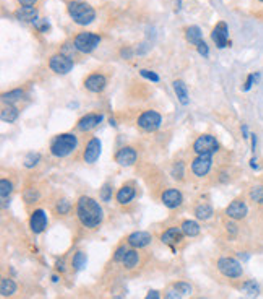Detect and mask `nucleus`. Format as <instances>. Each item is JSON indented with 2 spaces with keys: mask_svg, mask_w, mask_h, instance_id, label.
I'll list each match as a JSON object with an SVG mask.
<instances>
[{
  "mask_svg": "<svg viewBox=\"0 0 263 299\" xmlns=\"http://www.w3.org/2000/svg\"><path fill=\"white\" fill-rule=\"evenodd\" d=\"M240 290L244 291L248 298H258L262 292V286L258 282H255V280H246V282H242Z\"/></svg>",
  "mask_w": 263,
  "mask_h": 299,
  "instance_id": "393cba45",
  "label": "nucleus"
},
{
  "mask_svg": "<svg viewBox=\"0 0 263 299\" xmlns=\"http://www.w3.org/2000/svg\"><path fill=\"white\" fill-rule=\"evenodd\" d=\"M52 282H54V283H58V276H57V275L52 276Z\"/></svg>",
  "mask_w": 263,
  "mask_h": 299,
  "instance_id": "13d9d810",
  "label": "nucleus"
},
{
  "mask_svg": "<svg viewBox=\"0 0 263 299\" xmlns=\"http://www.w3.org/2000/svg\"><path fill=\"white\" fill-rule=\"evenodd\" d=\"M216 268L221 273L222 276L228 280H240L244 276V266H242V262L236 257H221L216 262Z\"/></svg>",
  "mask_w": 263,
  "mask_h": 299,
  "instance_id": "20e7f679",
  "label": "nucleus"
},
{
  "mask_svg": "<svg viewBox=\"0 0 263 299\" xmlns=\"http://www.w3.org/2000/svg\"><path fill=\"white\" fill-rule=\"evenodd\" d=\"M212 39L216 44L218 49H224L228 46H231V41H229V26L224 22H220L214 26L212 31Z\"/></svg>",
  "mask_w": 263,
  "mask_h": 299,
  "instance_id": "9b49d317",
  "label": "nucleus"
},
{
  "mask_svg": "<svg viewBox=\"0 0 263 299\" xmlns=\"http://www.w3.org/2000/svg\"><path fill=\"white\" fill-rule=\"evenodd\" d=\"M250 169L252 171H260V164H258V160H257V156H252V160H250Z\"/></svg>",
  "mask_w": 263,
  "mask_h": 299,
  "instance_id": "09e8293b",
  "label": "nucleus"
},
{
  "mask_svg": "<svg viewBox=\"0 0 263 299\" xmlns=\"http://www.w3.org/2000/svg\"><path fill=\"white\" fill-rule=\"evenodd\" d=\"M164 299H184V294H180L176 288L170 286V288L166 290V292H164Z\"/></svg>",
  "mask_w": 263,
  "mask_h": 299,
  "instance_id": "c03bdc74",
  "label": "nucleus"
},
{
  "mask_svg": "<svg viewBox=\"0 0 263 299\" xmlns=\"http://www.w3.org/2000/svg\"><path fill=\"white\" fill-rule=\"evenodd\" d=\"M180 230H182L184 236H186V238H196V236H200V232H202L200 224L196 223V221H194V220H186V221H184V223L180 224Z\"/></svg>",
  "mask_w": 263,
  "mask_h": 299,
  "instance_id": "b1692460",
  "label": "nucleus"
},
{
  "mask_svg": "<svg viewBox=\"0 0 263 299\" xmlns=\"http://www.w3.org/2000/svg\"><path fill=\"white\" fill-rule=\"evenodd\" d=\"M86 264H88V256L83 250H78L74 256V258H72V266H74L75 272H82L86 266Z\"/></svg>",
  "mask_w": 263,
  "mask_h": 299,
  "instance_id": "7c9ffc66",
  "label": "nucleus"
},
{
  "mask_svg": "<svg viewBox=\"0 0 263 299\" xmlns=\"http://www.w3.org/2000/svg\"><path fill=\"white\" fill-rule=\"evenodd\" d=\"M41 160H42V156H41V153H34V152H31V153H28L24 156V161H23V166L26 168V169H32V168H36L39 162H41Z\"/></svg>",
  "mask_w": 263,
  "mask_h": 299,
  "instance_id": "2f4dec72",
  "label": "nucleus"
},
{
  "mask_svg": "<svg viewBox=\"0 0 263 299\" xmlns=\"http://www.w3.org/2000/svg\"><path fill=\"white\" fill-rule=\"evenodd\" d=\"M213 168V156H196L192 161V172L196 178H205Z\"/></svg>",
  "mask_w": 263,
  "mask_h": 299,
  "instance_id": "4468645a",
  "label": "nucleus"
},
{
  "mask_svg": "<svg viewBox=\"0 0 263 299\" xmlns=\"http://www.w3.org/2000/svg\"><path fill=\"white\" fill-rule=\"evenodd\" d=\"M24 96V91L22 88H16V90H12L8 93H4L2 94V102L5 106H15L18 101H22Z\"/></svg>",
  "mask_w": 263,
  "mask_h": 299,
  "instance_id": "a878e982",
  "label": "nucleus"
},
{
  "mask_svg": "<svg viewBox=\"0 0 263 299\" xmlns=\"http://www.w3.org/2000/svg\"><path fill=\"white\" fill-rule=\"evenodd\" d=\"M75 213L78 221L86 230H98L104 221V210L100 205V202L91 197H86V195L78 198Z\"/></svg>",
  "mask_w": 263,
  "mask_h": 299,
  "instance_id": "f257e3e1",
  "label": "nucleus"
},
{
  "mask_svg": "<svg viewBox=\"0 0 263 299\" xmlns=\"http://www.w3.org/2000/svg\"><path fill=\"white\" fill-rule=\"evenodd\" d=\"M161 202L162 205L169 208V210H176V208L182 206L184 204V195L180 190H177V188H168V190H164L161 195Z\"/></svg>",
  "mask_w": 263,
  "mask_h": 299,
  "instance_id": "2eb2a0df",
  "label": "nucleus"
},
{
  "mask_svg": "<svg viewBox=\"0 0 263 299\" xmlns=\"http://www.w3.org/2000/svg\"><path fill=\"white\" fill-rule=\"evenodd\" d=\"M248 214V205L246 200L242 198H236L226 208V216L232 221H242L246 220Z\"/></svg>",
  "mask_w": 263,
  "mask_h": 299,
  "instance_id": "1a4fd4ad",
  "label": "nucleus"
},
{
  "mask_svg": "<svg viewBox=\"0 0 263 299\" xmlns=\"http://www.w3.org/2000/svg\"><path fill=\"white\" fill-rule=\"evenodd\" d=\"M153 242V236L148 231H135L127 238V244L134 249H143Z\"/></svg>",
  "mask_w": 263,
  "mask_h": 299,
  "instance_id": "dca6fc26",
  "label": "nucleus"
},
{
  "mask_svg": "<svg viewBox=\"0 0 263 299\" xmlns=\"http://www.w3.org/2000/svg\"><path fill=\"white\" fill-rule=\"evenodd\" d=\"M172 288H176V290L179 291L180 294H184V296H190V294L194 292L192 284L187 283V282H176V283L172 284Z\"/></svg>",
  "mask_w": 263,
  "mask_h": 299,
  "instance_id": "e433bc0d",
  "label": "nucleus"
},
{
  "mask_svg": "<svg viewBox=\"0 0 263 299\" xmlns=\"http://www.w3.org/2000/svg\"><path fill=\"white\" fill-rule=\"evenodd\" d=\"M258 2H262V4H263V0H258Z\"/></svg>",
  "mask_w": 263,
  "mask_h": 299,
  "instance_id": "052dcab7",
  "label": "nucleus"
},
{
  "mask_svg": "<svg viewBox=\"0 0 263 299\" xmlns=\"http://www.w3.org/2000/svg\"><path fill=\"white\" fill-rule=\"evenodd\" d=\"M108 86V78L102 74H93L84 80V88L91 93H102Z\"/></svg>",
  "mask_w": 263,
  "mask_h": 299,
  "instance_id": "a211bd4d",
  "label": "nucleus"
},
{
  "mask_svg": "<svg viewBox=\"0 0 263 299\" xmlns=\"http://www.w3.org/2000/svg\"><path fill=\"white\" fill-rule=\"evenodd\" d=\"M184 232H182V230H180V226L177 228V226H172V228H168L166 231H164L162 234H161V242L162 244H166V246H170V247H174V246H177V244H180L182 240H184Z\"/></svg>",
  "mask_w": 263,
  "mask_h": 299,
  "instance_id": "6ab92c4d",
  "label": "nucleus"
},
{
  "mask_svg": "<svg viewBox=\"0 0 263 299\" xmlns=\"http://www.w3.org/2000/svg\"><path fill=\"white\" fill-rule=\"evenodd\" d=\"M250 138H252V153L255 154V152H257V143H258V136L255 135V134H252V135H250Z\"/></svg>",
  "mask_w": 263,
  "mask_h": 299,
  "instance_id": "5fc2aeb1",
  "label": "nucleus"
},
{
  "mask_svg": "<svg viewBox=\"0 0 263 299\" xmlns=\"http://www.w3.org/2000/svg\"><path fill=\"white\" fill-rule=\"evenodd\" d=\"M112 194H114V187L110 184H104L102 188H101V192H100V198L108 204V202L112 200Z\"/></svg>",
  "mask_w": 263,
  "mask_h": 299,
  "instance_id": "4c0bfd02",
  "label": "nucleus"
},
{
  "mask_svg": "<svg viewBox=\"0 0 263 299\" xmlns=\"http://www.w3.org/2000/svg\"><path fill=\"white\" fill-rule=\"evenodd\" d=\"M102 152V143L100 138H91L86 146H84V152H83V161L86 162V164H94V162L100 160Z\"/></svg>",
  "mask_w": 263,
  "mask_h": 299,
  "instance_id": "f8f14e48",
  "label": "nucleus"
},
{
  "mask_svg": "<svg viewBox=\"0 0 263 299\" xmlns=\"http://www.w3.org/2000/svg\"><path fill=\"white\" fill-rule=\"evenodd\" d=\"M194 152L198 156H213L220 152V143L216 136L210 134H203L194 142Z\"/></svg>",
  "mask_w": 263,
  "mask_h": 299,
  "instance_id": "39448f33",
  "label": "nucleus"
},
{
  "mask_svg": "<svg viewBox=\"0 0 263 299\" xmlns=\"http://www.w3.org/2000/svg\"><path fill=\"white\" fill-rule=\"evenodd\" d=\"M20 117V109L15 106H5L2 110H0V119L5 124H13L16 122Z\"/></svg>",
  "mask_w": 263,
  "mask_h": 299,
  "instance_id": "cd10ccee",
  "label": "nucleus"
},
{
  "mask_svg": "<svg viewBox=\"0 0 263 299\" xmlns=\"http://www.w3.org/2000/svg\"><path fill=\"white\" fill-rule=\"evenodd\" d=\"M16 291H18V286H16V283L13 282L10 276H4L2 280H0V292H2L4 298L15 296Z\"/></svg>",
  "mask_w": 263,
  "mask_h": 299,
  "instance_id": "4be33fe9",
  "label": "nucleus"
},
{
  "mask_svg": "<svg viewBox=\"0 0 263 299\" xmlns=\"http://www.w3.org/2000/svg\"><path fill=\"white\" fill-rule=\"evenodd\" d=\"M18 4L22 6H34L38 4V0H18Z\"/></svg>",
  "mask_w": 263,
  "mask_h": 299,
  "instance_id": "864d4df0",
  "label": "nucleus"
},
{
  "mask_svg": "<svg viewBox=\"0 0 263 299\" xmlns=\"http://www.w3.org/2000/svg\"><path fill=\"white\" fill-rule=\"evenodd\" d=\"M68 15L80 26H88L96 20V12L93 6L86 2H80V0H74L68 4Z\"/></svg>",
  "mask_w": 263,
  "mask_h": 299,
  "instance_id": "7ed1b4c3",
  "label": "nucleus"
},
{
  "mask_svg": "<svg viewBox=\"0 0 263 299\" xmlns=\"http://www.w3.org/2000/svg\"><path fill=\"white\" fill-rule=\"evenodd\" d=\"M194 213H195L196 220H200V221H208V220L213 218L214 210H213V206L210 205V204H200V205L195 206V212H194Z\"/></svg>",
  "mask_w": 263,
  "mask_h": 299,
  "instance_id": "bb28decb",
  "label": "nucleus"
},
{
  "mask_svg": "<svg viewBox=\"0 0 263 299\" xmlns=\"http://www.w3.org/2000/svg\"><path fill=\"white\" fill-rule=\"evenodd\" d=\"M224 226H226V231H228V234H229V236H231V238H236V236H238V234H239V226H238V221L229 220Z\"/></svg>",
  "mask_w": 263,
  "mask_h": 299,
  "instance_id": "79ce46f5",
  "label": "nucleus"
},
{
  "mask_svg": "<svg viewBox=\"0 0 263 299\" xmlns=\"http://www.w3.org/2000/svg\"><path fill=\"white\" fill-rule=\"evenodd\" d=\"M170 176H172V179L176 180H184L186 179V164H184L182 161L174 162V166L170 168Z\"/></svg>",
  "mask_w": 263,
  "mask_h": 299,
  "instance_id": "473e14b6",
  "label": "nucleus"
},
{
  "mask_svg": "<svg viewBox=\"0 0 263 299\" xmlns=\"http://www.w3.org/2000/svg\"><path fill=\"white\" fill-rule=\"evenodd\" d=\"M144 299H162V298H161V292H160V291L153 290V291H150V292H148L146 298H144Z\"/></svg>",
  "mask_w": 263,
  "mask_h": 299,
  "instance_id": "3c124183",
  "label": "nucleus"
},
{
  "mask_svg": "<svg viewBox=\"0 0 263 299\" xmlns=\"http://www.w3.org/2000/svg\"><path fill=\"white\" fill-rule=\"evenodd\" d=\"M248 197L254 202V204L257 205H263V184H257L250 188V194H248Z\"/></svg>",
  "mask_w": 263,
  "mask_h": 299,
  "instance_id": "72a5a7b5",
  "label": "nucleus"
},
{
  "mask_svg": "<svg viewBox=\"0 0 263 299\" xmlns=\"http://www.w3.org/2000/svg\"><path fill=\"white\" fill-rule=\"evenodd\" d=\"M49 67L57 75H67V74H70L72 70H74L75 64H74V58H70V57L64 56V54H57V56L50 57Z\"/></svg>",
  "mask_w": 263,
  "mask_h": 299,
  "instance_id": "6e6552de",
  "label": "nucleus"
},
{
  "mask_svg": "<svg viewBox=\"0 0 263 299\" xmlns=\"http://www.w3.org/2000/svg\"><path fill=\"white\" fill-rule=\"evenodd\" d=\"M186 39L192 46H198L203 41V32L198 26H188L186 30Z\"/></svg>",
  "mask_w": 263,
  "mask_h": 299,
  "instance_id": "c85d7f7f",
  "label": "nucleus"
},
{
  "mask_svg": "<svg viewBox=\"0 0 263 299\" xmlns=\"http://www.w3.org/2000/svg\"><path fill=\"white\" fill-rule=\"evenodd\" d=\"M38 200H39V192L34 190V188L24 192V202H26V204H36Z\"/></svg>",
  "mask_w": 263,
  "mask_h": 299,
  "instance_id": "37998d69",
  "label": "nucleus"
},
{
  "mask_svg": "<svg viewBox=\"0 0 263 299\" xmlns=\"http://www.w3.org/2000/svg\"><path fill=\"white\" fill-rule=\"evenodd\" d=\"M100 42H101V38L94 34V32H80V34L75 38L74 46L82 54H91V52L100 46Z\"/></svg>",
  "mask_w": 263,
  "mask_h": 299,
  "instance_id": "423d86ee",
  "label": "nucleus"
},
{
  "mask_svg": "<svg viewBox=\"0 0 263 299\" xmlns=\"http://www.w3.org/2000/svg\"><path fill=\"white\" fill-rule=\"evenodd\" d=\"M240 130H242V138L244 140H248L250 138V132H248V127H247V124H242V127H240Z\"/></svg>",
  "mask_w": 263,
  "mask_h": 299,
  "instance_id": "de8ad7c7",
  "label": "nucleus"
},
{
  "mask_svg": "<svg viewBox=\"0 0 263 299\" xmlns=\"http://www.w3.org/2000/svg\"><path fill=\"white\" fill-rule=\"evenodd\" d=\"M240 299H246V298H240Z\"/></svg>",
  "mask_w": 263,
  "mask_h": 299,
  "instance_id": "680f3d73",
  "label": "nucleus"
},
{
  "mask_svg": "<svg viewBox=\"0 0 263 299\" xmlns=\"http://www.w3.org/2000/svg\"><path fill=\"white\" fill-rule=\"evenodd\" d=\"M130 249L126 246V244H122V246H119L116 249V252H114V262H124V258H126V256H127V252H128Z\"/></svg>",
  "mask_w": 263,
  "mask_h": 299,
  "instance_id": "ea45409f",
  "label": "nucleus"
},
{
  "mask_svg": "<svg viewBox=\"0 0 263 299\" xmlns=\"http://www.w3.org/2000/svg\"><path fill=\"white\" fill-rule=\"evenodd\" d=\"M109 124H110V126H112V127H117V122H116V119H112V117H110V119H109Z\"/></svg>",
  "mask_w": 263,
  "mask_h": 299,
  "instance_id": "4d7b16f0",
  "label": "nucleus"
},
{
  "mask_svg": "<svg viewBox=\"0 0 263 299\" xmlns=\"http://www.w3.org/2000/svg\"><path fill=\"white\" fill-rule=\"evenodd\" d=\"M49 226V218L42 208H38L30 216V228L32 234H42Z\"/></svg>",
  "mask_w": 263,
  "mask_h": 299,
  "instance_id": "9d476101",
  "label": "nucleus"
},
{
  "mask_svg": "<svg viewBox=\"0 0 263 299\" xmlns=\"http://www.w3.org/2000/svg\"><path fill=\"white\" fill-rule=\"evenodd\" d=\"M78 146V136L75 134H60L54 136L50 142V154L54 158H67L72 153H75Z\"/></svg>",
  "mask_w": 263,
  "mask_h": 299,
  "instance_id": "f03ea898",
  "label": "nucleus"
},
{
  "mask_svg": "<svg viewBox=\"0 0 263 299\" xmlns=\"http://www.w3.org/2000/svg\"><path fill=\"white\" fill-rule=\"evenodd\" d=\"M135 195H136V190H135L134 186H124V187L119 188V190H117L116 200H117V204H119V205H128L130 202L135 198Z\"/></svg>",
  "mask_w": 263,
  "mask_h": 299,
  "instance_id": "412c9836",
  "label": "nucleus"
},
{
  "mask_svg": "<svg viewBox=\"0 0 263 299\" xmlns=\"http://www.w3.org/2000/svg\"><path fill=\"white\" fill-rule=\"evenodd\" d=\"M15 16H16V20H20V22L32 23V24H34L39 20L38 18V10L34 8V6H22V8L16 10Z\"/></svg>",
  "mask_w": 263,
  "mask_h": 299,
  "instance_id": "aec40b11",
  "label": "nucleus"
},
{
  "mask_svg": "<svg viewBox=\"0 0 263 299\" xmlns=\"http://www.w3.org/2000/svg\"><path fill=\"white\" fill-rule=\"evenodd\" d=\"M239 258L244 260V262H247V260L250 258V254H248V252H239Z\"/></svg>",
  "mask_w": 263,
  "mask_h": 299,
  "instance_id": "6e6d98bb",
  "label": "nucleus"
},
{
  "mask_svg": "<svg viewBox=\"0 0 263 299\" xmlns=\"http://www.w3.org/2000/svg\"><path fill=\"white\" fill-rule=\"evenodd\" d=\"M172 86H174V91H176L179 102L182 104V106H188L190 100H188V88H187V84L184 83L182 80H176L172 83Z\"/></svg>",
  "mask_w": 263,
  "mask_h": 299,
  "instance_id": "5701e85b",
  "label": "nucleus"
},
{
  "mask_svg": "<svg viewBox=\"0 0 263 299\" xmlns=\"http://www.w3.org/2000/svg\"><path fill=\"white\" fill-rule=\"evenodd\" d=\"M13 192V184L8 179H2L0 180V197H2V202H6V198L10 197Z\"/></svg>",
  "mask_w": 263,
  "mask_h": 299,
  "instance_id": "f704fd0d",
  "label": "nucleus"
},
{
  "mask_svg": "<svg viewBox=\"0 0 263 299\" xmlns=\"http://www.w3.org/2000/svg\"><path fill=\"white\" fill-rule=\"evenodd\" d=\"M56 212H57V214H60V216H67V214H70V212H72L70 200H67V198L58 200L56 205Z\"/></svg>",
  "mask_w": 263,
  "mask_h": 299,
  "instance_id": "c9c22d12",
  "label": "nucleus"
},
{
  "mask_svg": "<svg viewBox=\"0 0 263 299\" xmlns=\"http://www.w3.org/2000/svg\"><path fill=\"white\" fill-rule=\"evenodd\" d=\"M198 299H206V298H198Z\"/></svg>",
  "mask_w": 263,
  "mask_h": 299,
  "instance_id": "bf43d9fd",
  "label": "nucleus"
},
{
  "mask_svg": "<svg viewBox=\"0 0 263 299\" xmlns=\"http://www.w3.org/2000/svg\"><path fill=\"white\" fill-rule=\"evenodd\" d=\"M136 124L144 132H156V130H160L162 126V117L160 112L150 109V110H144V112L138 117Z\"/></svg>",
  "mask_w": 263,
  "mask_h": 299,
  "instance_id": "0eeeda50",
  "label": "nucleus"
},
{
  "mask_svg": "<svg viewBox=\"0 0 263 299\" xmlns=\"http://www.w3.org/2000/svg\"><path fill=\"white\" fill-rule=\"evenodd\" d=\"M196 50H198V54H200V56H203L205 58H208V57H210V48H208V44H206L205 41H202L198 46H196Z\"/></svg>",
  "mask_w": 263,
  "mask_h": 299,
  "instance_id": "a18cd8bd",
  "label": "nucleus"
},
{
  "mask_svg": "<svg viewBox=\"0 0 263 299\" xmlns=\"http://www.w3.org/2000/svg\"><path fill=\"white\" fill-rule=\"evenodd\" d=\"M120 54H122V57H124V58H127V60H128V58L134 57V50H132L130 48H126V49H122Z\"/></svg>",
  "mask_w": 263,
  "mask_h": 299,
  "instance_id": "603ef678",
  "label": "nucleus"
},
{
  "mask_svg": "<svg viewBox=\"0 0 263 299\" xmlns=\"http://www.w3.org/2000/svg\"><path fill=\"white\" fill-rule=\"evenodd\" d=\"M140 260H142V257H140V254H138V250L136 249H130L128 252H127V256H126V258H124V266H126L127 270H134V268H136L138 265H140Z\"/></svg>",
  "mask_w": 263,
  "mask_h": 299,
  "instance_id": "c756f323",
  "label": "nucleus"
},
{
  "mask_svg": "<svg viewBox=\"0 0 263 299\" xmlns=\"http://www.w3.org/2000/svg\"><path fill=\"white\" fill-rule=\"evenodd\" d=\"M56 268H57V272H60V273H64L65 270H67V266H65V258H60V260H57V264H56Z\"/></svg>",
  "mask_w": 263,
  "mask_h": 299,
  "instance_id": "8fccbe9b",
  "label": "nucleus"
},
{
  "mask_svg": "<svg viewBox=\"0 0 263 299\" xmlns=\"http://www.w3.org/2000/svg\"><path fill=\"white\" fill-rule=\"evenodd\" d=\"M260 82V74L257 72V74H250L247 76V80L244 83V88H242V91H250L254 88V84H257Z\"/></svg>",
  "mask_w": 263,
  "mask_h": 299,
  "instance_id": "58836bf2",
  "label": "nucleus"
},
{
  "mask_svg": "<svg viewBox=\"0 0 263 299\" xmlns=\"http://www.w3.org/2000/svg\"><path fill=\"white\" fill-rule=\"evenodd\" d=\"M102 120H104V116H102V114H94V112H91V114L83 116L82 119L78 120L76 128L80 130V132H91V130H94Z\"/></svg>",
  "mask_w": 263,
  "mask_h": 299,
  "instance_id": "f3484780",
  "label": "nucleus"
},
{
  "mask_svg": "<svg viewBox=\"0 0 263 299\" xmlns=\"http://www.w3.org/2000/svg\"><path fill=\"white\" fill-rule=\"evenodd\" d=\"M34 26H36V28L39 30V31H41V32H48L49 30H50V23L48 22V20H41V23H39V20H38V22L34 23Z\"/></svg>",
  "mask_w": 263,
  "mask_h": 299,
  "instance_id": "49530a36",
  "label": "nucleus"
},
{
  "mask_svg": "<svg viewBox=\"0 0 263 299\" xmlns=\"http://www.w3.org/2000/svg\"><path fill=\"white\" fill-rule=\"evenodd\" d=\"M140 75H142L143 78H146V80L153 82V83H158V82L161 80L160 75H158L156 72H153V70H148V68H142V70H140Z\"/></svg>",
  "mask_w": 263,
  "mask_h": 299,
  "instance_id": "a19ab883",
  "label": "nucleus"
},
{
  "mask_svg": "<svg viewBox=\"0 0 263 299\" xmlns=\"http://www.w3.org/2000/svg\"><path fill=\"white\" fill-rule=\"evenodd\" d=\"M116 162L122 168H130L134 166L138 160V153L134 146H122L119 152L116 153Z\"/></svg>",
  "mask_w": 263,
  "mask_h": 299,
  "instance_id": "ddd939ff",
  "label": "nucleus"
}]
</instances>
